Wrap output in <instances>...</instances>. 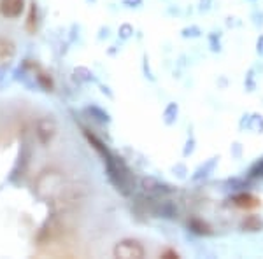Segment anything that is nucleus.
Here are the masks:
<instances>
[{
  "instance_id": "1",
  "label": "nucleus",
  "mask_w": 263,
  "mask_h": 259,
  "mask_svg": "<svg viewBox=\"0 0 263 259\" xmlns=\"http://www.w3.org/2000/svg\"><path fill=\"white\" fill-rule=\"evenodd\" d=\"M83 131H84V137L88 138V142L92 144L93 149L102 156V161H104L105 170H107L109 180L114 184V187H116L123 196H128L130 193L134 191L135 180H134V177H132V172H130V168L126 167V163L123 161L121 158H118V156H114L111 153L100 138H97L95 135L90 133L88 130H83Z\"/></svg>"
},
{
  "instance_id": "2",
  "label": "nucleus",
  "mask_w": 263,
  "mask_h": 259,
  "mask_svg": "<svg viewBox=\"0 0 263 259\" xmlns=\"http://www.w3.org/2000/svg\"><path fill=\"white\" fill-rule=\"evenodd\" d=\"M65 187V179L63 174L55 168L40 172V175L35 180V193L40 200L46 201H55L56 196L63 191Z\"/></svg>"
},
{
  "instance_id": "3",
  "label": "nucleus",
  "mask_w": 263,
  "mask_h": 259,
  "mask_svg": "<svg viewBox=\"0 0 263 259\" xmlns=\"http://www.w3.org/2000/svg\"><path fill=\"white\" fill-rule=\"evenodd\" d=\"M86 196H88L86 184H69V186L65 184L63 191L56 196V200L53 203H55L56 212H67L71 208H76Z\"/></svg>"
},
{
  "instance_id": "4",
  "label": "nucleus",
  "mask_w": 263,
  "mask_h": 259,
  "mask_svg": "<svg viewBox=\"0 0 263 259\" xmlns=\"http://www.w3.org/2000/svg\"><path fill=\"white\" fill-rule=\"evenodd\" d=\"M113 254L114 257H120V259H142L146 256V249L135 238H125V240H120L114 245Z\"/></svg>"
},
{
  "instance_id": "5",
  "label": "nucleus",
  "mask_w": 263,
  "mask_h": 259,
  "mask_svg": "<svg viewBox=\"0 0 263 259\" xmlns=\"http://www.w3.org/2000/svg\"><path fill=\"white\" fill-rule=\"evenodd\" d=\"M56 131H58V125H56L55 117L51 116H44L37 121L35 125V135L37 140L42 147H48L53 142V138L56 137Z\"/></svg>"
},
{
  "instance_id": "6",
  "label": "nucleus",
  "mask_w": 263,
  "mask_h": 259,
  "mask_svg": "<svg viewBox=\"0 0 263 259\" xmlns=\"http://www.w3.org/2000/svg\"><path fill=\"white\" fill-rule=\"evenodd\" d=\"M142 191L153 196V198H160V196H167L174 193L176 187H172L167 182H162L156 177H146V179H142Z\"/></svg>"
},
{
  "instance_id": "7",
  "label": "nucleus",
  "mask_w": 263,
  "mask_h": 259,
  "mask_svg": "<svg viewBox=\"0 0 263 259\" xmlns=\"http://www.w3.org/2000/svg\"><path fill=\"white\" fill-rule=\"evenodd\" d=\"M230 203L235 208H240V210H254L261 205V201L258 196H254L253 193L249 191H239L235 195L230 196Z\"/></svg>"
},
{
  "instance_id": "8",
  "label": "nucleus",
  "mask_w": 263,
  "mask_h": 259,
  "mask_svg": "<svg viewBox=\"0 0 263 259\" xmlns=\"http://www.w3.org/2000/svg\"><path fill=\"white\" fill-rule=\"evenodd\" d=\"M25 0H0V14L7 19H16L23 14Z\"/></svg>"
},
{
  "instance_id": "9",
  "label": "nucleus",
  "mask_w": 263,
  "mask_h": 259,
  "mask_svg": "<svg viewBox=\"0 0 263 259\" xmlns=\"http://www.w3.org/2000/svg\"><path fill=\"white\" fill-rule=\"evenodd\" d=\"M239 128L240 130H249L253 133H263V116L258 112H253V114H244L240 117V123H239Z\"/></svg>"
},
{
  "instance_id": "10",
  "label": "nucleus",
  "mask_w": 263,
  "mask_h": 259,
  "mask_svg": "<svg viewBox=\"0 0 263 259\" xmlns=\"http://www.w3.org/2000/svg\"><path fill=\"white\" fill-rule=\"evenodd\" d=\"M217 161H220V158H217V156H214V158L205 159L202 165H200L195 172H193V175H191L193 182L204 180V179H207V177L211 175V174H214V170H216V167H217Z\"/></svg>"
},
{
  "instance_id": "11",
  "label": "nucleus",
  "mask_w": 263,
  "mask_h": 259,
  "mask_svg": "<svg viewBox=\"0 0 263 259\" xmlns=\"http://www.w3.org/2000/svg\"><path fill=\"white\" fill-rule=\"evenodd\" d=\"M188 228H190L191 233H195V235L199 237H209L212 235V226L207 223V221L200 219V217L193 216L188 219Z\"/></svg>"
},
{
  "instance_id": "12",
  "label": "nucleus",
  "mask_w": 263,
  "mask_h": 259,
  "mask_svg": "<svg viewBox=\"0 0 263 259\" xmlns=\"http://www.w3.org/2000/svg\"><path fill=\"white\" fill-rule=\"evenodd\" d=\"M155 214L158 217H163V219H176L179 216V210L170 200H163L158 201L155 207Z\"/></svg>"
},
{
  "instance_id": "13",
  "label": "nucleus",
  "mask_w": 263,
  "mask_h": 259,
  "mask_svg": "<svg viewBox=\"0 0 263 259\" xmlns=\"http://www.w3.org/2000/svg\"><path fill=\"white\" fill-rule=\"evenodd\" d=\"M178 117H179V105L176 104V102H168L162 114L163 123H165L167 126H174L176 123H178Z\"/></svg>"
},
{
  "instance_id": "14",
  "label": "nucleus",
  "mask_w": 263,
  "mask_h": 259,
  "mask_svg": "<svg viewBox=\"0 0 263 259\" xmlns=\"http://www.w3.org/2000/svg\"><path fill=\"white\" fill-rule=\"evenodd\" d=\"M16 55L14 42L6 37H0V61H11Z\"/></svg>"
},
{
  "instance_id": "15",
  "label": "nucleus",
  "mask_w": 263,
  "mask_h": 259,
  "mask_svg": "<svg viewBox=\"0 0 263 259\" xmlns=\"http://www.w3.org/2000/svg\"><path fill=\"white\" fill-rule=\"evenodd\" d=\"M240 229L242 231H248V233H254V231H261L263 229V221L258 216H246V219L240 223Z\"/></svg>"
},
{
  "instance_id": "16",
  "label": "nucleus",
  "mask_w": 263,
  "mask_h": 259,
  "mask_svg": "<svg viewBox=\"0 0 263 259\" xmlns=\"http://www.w3.org/2000/svg\"><path fill=\"white\" fill-rule=\"evenodd\" d=\"M86 112L90 114V117H93L97 123H102V125H107V123H111V116L109 112H105L104 109H100V107L97 105H92L86 109Z\"/></svg>"
},
{
  "instance_id": "17",
  "label": "nucleus",
  "mask_w": 263,
  "mask_h": 259,
  "mask_svg": "<svg viewBox=\"0 0 263 259\" xmlns=\"http://www.w3.org/2000/svg\"><path fill=\"white\" fill-rule=\"evenodd\" d=\"M37 25H39V14H37V4H30V11H28V18H27V32L28 34H35L37 32Z\"/></svg>"
},
{
  "instance_id": "18",
  "label": "nucleus",
  "mask_w": 263,
  "mask_h": 259,
  "mask_svg": "<svg viewBox=\"0 0 263 259\" xmlns=\"http://www.w3.org/2000/svg\"><path fill=\"white\" fill-rule=\"evenodd\" d=\"M37 84H39L44 91H53V88H55V83H53L51 76H48L46 72L37 74Z\"/></svg>"
},
{
  "instance_id": "19",
  "label": "nucleus",
  "mask_w": 263,
  "mask_h": 259,
  "mask_svg": "<svg viewBox=\"0 0 263 259\" xmlns=\"http://www.w3.org/2000/svg\"><path fill=\"white\" fill-rule=\"evenodd\" d=\"M248 179H263V158L256 159L248 170Z\"/></svg>"
},
{
  "instance_id": "20",
  "label": "nucleus",
  "mask_w": 263,
  "mask_h": 259,
  "mask_svg": "<svg viewBox=\"0 0 263 259\" xmlns=\"http://www.w3.org/2000/svg\"><path fill=\"white\" fill-rule=\"evenodd\" d=\"M181 37L183 39H200L202 37V30L196 25H190V27H184L181 30Z\"/></svg>"
},
{
  "instance_id": "21",
  "label": "nucleus",
  "mask_w": 263,
  "mask_h": 259,
  "mask_svg": "<svg viewBox=\"0 0 263 259\" xmlns=\"http://www.w3.org/2000/svg\"><path fill=\"white\" fill-rule=\"evenodd\" d=\"M207 40H209V48H211L212 53H221V34L220 32H211V34L207 35Z\"/></svg>"
},
{
  "instance_id": "22",
  "label": "nucleus",
  "mask_w": 263,
  "mask_h": 259,
  "mask_svg": "<svg viewBox=\"0 0 263 259\" xmlns=\"http://www.w3.org/2000/svg\"><path fill=\"white\" fill-rule=\"evenodd\" d=\"M74 76H76V79L81 81V83H90V81H95L93 72L88 70V68H84V67L76 68V70H74Z\"/></svg>"
},
{
  "instance_id": "23",
  "label": "nucleus",
  "mask_w": 263,
  "mask_h": 259,
  "mask_svg": "<svg viewBox=\"0 0 263 259\" xmlns=\"http://www.w3.org/2000/svg\"><path fill=\"white\" fill-rule=\"evenodd\" d=\"M244 88H246V91H249V93H253L254 89H256V74H254V68H249L248 74H246Z\"/></svg>"
},
{
  "instance_id": "24",
  "label": "nucleus",
  "mask_w": 263,
  "mask_h": 259,
  "mask_svg": "<svg viewBox=\"0 0 263 259\" xmlns=\"http://www.w3.org/2000/svg\"><path fill=\"white\" fill-rule=\"evenodd\" d=\"M195 149H196V140H195V137H193V133H190L186 138V142H184V147H183V158L191 156L195 153Z\"/></svg>"
},
{
  "instance_id": "25",
  "label": "nucleus",
  "mask_w": 263,
  "mask_h": 259,
  "mask_svg": "<svg viewBox=\"0 0 263 259\" xmlns=\"http://www.w3.org/2000/svg\"><path fill=\"white\" fill-rule=\"evenodd\" d=\"M142 72H144V76H146V79H149L151 83H155V81H156L155 74L149 67V56H147V55L142 56Z\"/></svg>"
},
{
  "instance_id": "26",
  "label": "nucleus",
  "mask_w": 263,
  "mask_h": 259,
  "mask_svg": "<svg viewBox=\"0 0 263 259\" xmlns=\"http://www.w3.org/2000/svg\"><path fill=\"white\" fill-rule=\"evenodd\" d=\"M118 35H120L121 40H128L130 37L134 35V27H132L130 23H123L120 30H118Z\"/></svg>"
},
{
  "instance_id": "27",
  "label": "nucleus",
  "mask_w": 263,
  "mask_h": 259,
  "mask_svg": "<svg viewBox=\"0 0 263 259\" xmlns=\"http://www.w3.org/2000/svg\"><path fill=\"white\" fill-rule=\"evenodd\" d=\"M172 172H174V175L178 177V179L184 180L186 179V174H188V168L184 163H176V165L172 167Z\"/></svg>"
},
{
  "instance_id": "28",
  "label": "nucleus",
  "mask_w": 263,
  "mask_h": 259,
  "mask_svg": "<svg viewBox=\"0 0 263 259\" xmlns=\"http://www.w3.org/2000/svg\"><path fill=\"white\" fill-rule=\"evenodd\" d=\"M251 19H253V25L256 28H263V11L261 9H253Z\"/></svg>"
},
{
  "instance_id": "29",
  "label": "nucleus",
  "mask_w": 263,
  "mask_h": 259,
  "mask_svg": "<svg viewBox=\"0 0 263 259\" xmlns=\"http://www.w3.org/2000/svg\"><path fill=\"white\" fill-rule=\"evenodd\" d=\"M230 153H232L233 158L240 159L242 158V144L240 142H233L232 147H230Z\"/></svg>"
},
{
  "instance_id": "30",
  "label": "nucleus",
  "mask_w": 263,
  "mask_h": 259,
  "mask_svg": "<svg viewBox=\"0 0 263 259\" xmlns=\"http://www.w3.org/2000/svg\"><path fill=\"white\" fill-rule=\"evenodd\" d=\"M123 6L128 9H139V7H142V0H123Z\"/></svg>"
},
{
  "instance_id": "31",
  "label": "nucleus",
  "mask_w": 263,
  "mask_h": 259,
  "mask_svg": "<svg viewBox=\"0 0 263 259\" xmlns=\"http://www.w3.org/2000/svg\"><path fill=\"white\" fill-rule=\"evenodd\" d=\"M160 257H163V259H178L179 254L176 252L174 249H167V250H163V252L160 254Z\"/></svg>"
},
{
  "instance_id": "32",
  "label": "nucleus",
  "mask_w": 263,
  "mask_h": 259,
  "mask_svg": "<svg viewBox=\"0 0 263 259\" xmlns=\"http://www.w3.org/2000/svg\"><path fill=\"white\" fill-rule=\"evenodd\" d=\"M211 6H212V0H200V2H199V11L200 12H207V11H211Z\"/></svg>"
},
{
  "instance_id": "33",
  "label": "nucleus",
  "mask_w": 263,
  "mask_h": 259,
  "mask_svg": "<svg viewBox=\"0 0 263 259\" xmlns=\"http://www.w3.org/2000/svg\"><path fill=\"white\" fill-rule=\"evenodd\" d=\"M256 55L260 56V58H263V34L258 35L256 39Z\"/></svg>"
},
{
  "instance_id": "34",
  "label": "nucleus",
  "mask_w": 263,
  "mask_h": 259,
  "mask_svg": "<svg viewBox=\"0 0 263 259\" xmlns=\"http://www.w3.org/2000/svg\"><path fill=\"white\" fill-rule=\"evenodd\" d=\"M88 2H97V0H88Z\"/></svg>"
},
{
  "instance_id": "35",
  "label": "nucleus",
  "mask_w": 263,
  "mask_h": 259,
  "mask_svg": "<svg viewBox=\"0 0 263 259\" xmlns=\"http://www.w3.org/2000/svg\"><path fill=\"white\" fill-rule=\"evenodd\" d=\"M249 2H254V0H249Z\"/></svg>"
}]
</instances>
